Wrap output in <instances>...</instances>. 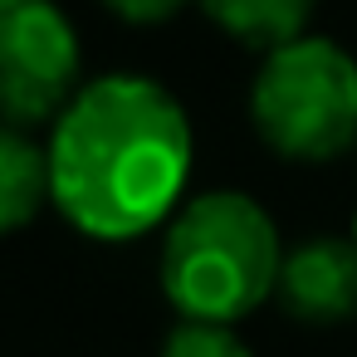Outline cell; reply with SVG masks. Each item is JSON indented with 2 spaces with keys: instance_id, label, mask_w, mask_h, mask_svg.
<instances>
[{
  "instance_id": "6da1fadb",
  "label": "cell",
  "mask_w": 357,
  "mask_h": 357,
  "mask_svg": "<svg viewBox=\"0 0 357 357\" xmlns=\"http://www.w3.org/2000/svg\"><path fill=\"white\" fill-rule=\"evenodd\" d=\"M45 152L50 201L93 240H132L186 186L191 123L157 79L103 74L54 118Z\"/></svg>"
},
{
  "instance_id": "7a4b0ae2",
  "label": "cell",
  "mask_w": 357,
  "mask_h": 357,
  "mask_svg": "<svg viewBox=\"0 0 357 357\" xmlns=\"http://www.w3.org/2000/svg\"><path fill=\"white\" fill-rule=\"evenodd\" d=\"M279 230L245 191H206L186 201L162 245V289L196 323L245 318L279 284Z\"/></svg>"
},
{
  "instance_id": "3957f363",
  "label": "cell",
  "mask_w": 357,
  "mask_h": 357,
  "mask_svg": "<svg viewBox=\"0 0 357 357\" xmlns=\"http://www.w3.org/2000/svg\"><path fill=\"white\" fill-rule=\"evenodd\" d=\"M250 118L284 157L323 162L342 152L357 137V59L328 35H303L264 54L250 89Z\"/></svg>"
},
{
  "instance_id": "277c9868",
  "label": "cell",
  "mask_w": 357,
  "mask_h": 357,
  "mask_svg": "<svg viewBox=\"0 0 357 357\" xmlns=\"http://www.w3.org/2000/svg\"><path fill=\"white\" fill-rule=\"evenodd\" d=\"M79 30L50 0H0V118L30 128L74 103Z\"/></svg>"
},
{
  "instance_id": "5b68a950",
  "label": "cell",
  "mask_w": 357,
  "mask_h": 357,
  "mask_svg": "<svg viewBox=\"0 0 357 357\" xmlns=\"http://www.w3.org/2000/svg\"><path fill=\"white\" fill-rule=\"evenodd\" d=\"M279 294L289 313L308 323H337L357 313V245L337 235H313L284 255Z\"/></svg>"
},
{
  "instance_id": "8992f818",
  "label": "cell",
  "mask_w": 357,
  "mask_h": 357,
  "mask_svg": "<svg viewBox=\"0 0 357 357\" xmlns=\"http://www.w3.org/2000/svg\"><path fill=\"white\" fill-rule=\"evenodd\" d=\"M50 196V152L35 147L20 128L0 123V235L35 220Z\"/></svg>"
},
{
  "instance_id": "52a82bcc",
  "label": "cell",
  "mask_w": 357,
  "mask_h": 357,
  "mask_svg": "<svg viewBox=\"0 0 357 357\" xmlns=\"http://www.w3.org/2000/svg\"><path fill=\"white\" fill-rule=\"evenodd\" d=\"M206 15L220 30H230L240 45L274 54L294 40H303L308 20H313V6L308 0H211Z\"/></svg>"
},
{
  "instance_id": "ba28073f",
  "label": "cell",
  "mask_w": 357,
  "mask_h": 357,
  "mask_svg": "<svg viewBox=\"0 0 357 357\" xmlns=\"http://www.w3.org/2000/svg\"><path fill=\"white\" fill-rule=\"evenodd\" d=\"M162 357H250V347L240 342V333L230 323H196L181 318L162 347Z\"/></svg>"
},
{
  "instance_id": "9c48e42d",
  "label": "cell",
  "mask_w": 357,
  "mask_h": 357,
  "mask_svg": "<svg viewBox=\"0 0 357 357\" xmlns=\"http://www.w3.org/2000/svg\"><path fill=\"white\" fill-rule=\"evenodd\" d=\"M113 10L123 20H167V15H176V0H152V6H128V0H118Z\"/></svg>"
},
{
  "instance_id": "30bf717a",
  "label": "cell",
  "mask_w": 357,
  "mask_h": 357,
  "mask_svg": "<svg viewBox=\"0 0 357 357\" xmlns=\"http://www.w3.org/2000/svg\"><path fill=\"white\" fill-rule=\"evenodd\" d=\"M352 245H357V215H352Z\"/></svg>"
}]
</instances>
